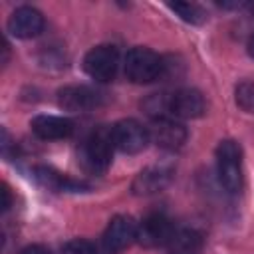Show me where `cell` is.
I'll list each match as a JSON object with an SVG mask.
<instances>
[{"mask_svg": "<svg viewBox=\"0 0 254 254\" xmlns=\"http://www.w3.org/2000/svg\"><path fill=\"white\" fill-rule=\"evenodd\" d=\"M113 147L115 145H113L111 129L99 127L79 147V163H81V167L87 173H93V175L105 173L109 163H111Z\"/></svg>", "mask_w": 254, "mask_h": 254, "instance_id": "cell-1", "label": "cell"}, {"mask_svg": "<svg viewBox=\"0 0 254 254\" xmlns=\"http://www.w3.org/2000/svg\"><path fill=\"white\" fill-rule=\"evenodd\" d=\"M218 181L228 192H236L242 187V149L236 141H220L216 149Z\"/></svg>", "mask_w": 254, "mask_h": 254, "instance_id": "cell-2", "label": "cell"}, {"mask_svg": "<svg viewBox=\"0 0 254 254\" xmlns=\"http://www.w3.org/2000/svg\"><path fill=\"white\" fill-rule=\"evenodd\" d=\"M163 60L149 48H133L125 56V75L133 83H151L163 73Z\"/></svg>", "mask_w": 254, "mask_h": 254, "instance_id": "cell-3", "label": "cell"}, {"mask_svg": "<svg viewBox=\"0 0 254 254\" xmlns=\"http://www.w3.org/2000/svg\"><path fill=\"white\" fill-rule=\"evenodd\" d=\"M119 67V52L115 46L101 44L91 48L83 58V69L85 73L95 81H111L117 75Z\"/></svg>", "mask_w": 254, "mask_h": 254, "instance_id": "cell-4", "label": "cell"}, {"mask_svg": "<svg viewBox=\"0 0 254 254\" xmlns=\"http://www.w3.org/2000/svg\"><path fill=\"white\" fill-rule=\"evenodd\" d=\"M135 240H137V222L127 214L113 216L101 236V252L117 254Z\"/></svg>", "mask_w": 254, "mask_h": 254, "instance_id": "cell-5", "label": "cell"}, {"mask_svg": "<svg viewBox=\"0 0 254 254\" xmlns=\"http://www.w3.org/2000/svg\"><path fill=\"white\" fill-rule=\"evenodd\" d=\"M113 145L129 155L141 153L149 143V131L137 119H121L111 127Z\"/></svg>", "mask_w": 254, "mask_h": 254, "instance_id": "cell-6", "label": "cell"}, {"mask_svg": "<svg viewBox=\"0 0 254 254\" xmlns=\"http://www.w3.org/2000/svg\"><path fill=\"white\" fill-rule=\"evenodd\" d=\"M173 230V224L163 214H149L137 224V242L145 248L167 246Z\"/></svg>", "mask_w": 254, "mask_h": 254, "instance_id": "cell-7", "label": "cell"}, {"mask_svg": "<svg viewBox=\"0 0 254 254\" xmlns=\"http://www.w3.org/2000/svg\"><path fill=\"white\" fill-rule=\"evenodd\" d=\"M44 30V16L32 6H20L8 18V32L16 38H36Z\"/></svg>", "mask_w": 254, "mask_h": 254, "instance_id": "cell-8", "label": "cell"}, {"mask_svg": "<svg viewBox=\"0 0 254 254\" xmlns=\"http://www.w3.org/2000/svg\"><path fill=\"white\" fill-rule=\"evenodd\" d=\"M206 111V101L200 91L185 87L169 95V113L181 119H194Z\"/></svg>", "mask_w": 254, "mask_h": 254, "instance_id": "cell-9", "label": "cell"}, {"mask_svg": "<svg viewBox=\"0 0 254 254\" xmlns=\"http://www.w3.org/2000/svg\"><path fill=\"white\" fill-rule=\"evenodd\" d=\"M149 137L157 147L175 151V149H181L183 143L187 141V129L169 117H161L153 121V127L149 129Z\"/></svg>", "mask_w": 254, "mask_h": 254, "instance_id": "cell-10", "label": "cell"}, {"mask_svg": "<svg viewBox=\"0 0 254 254\" xmlns=\"http://www.w3.org/2000/svg\"><path fill=\"white\" fill-rule=\"evenodd\" d=\"M173 179V169L165 165H153L143 169L135 181H133V192L135 194H155L163 190Z\"/></svg>", "mask_w": 254, "mask_h": 254, "instance_id": "cell-11", "label": "cell"}, {"mask_svg": "<svg viewBox=\"0 0 254 254\" xmlns=\"http://www.w3.org/2000/svg\"><path fill=\"white\" fill-rule=\"evenodd\" d=\"M58 103L67 111H87L99 103V93L85 85H65L58 91Z\"/></svg>", "mask_w": 254, "mask_h": 254, "instance_id": "cell-12", "label": "cell"}, {"mask_svg": "<svg viewBox=\"0 0 254 254\" xmlns=\"http://www.w3.org/2000/svg\"><path fill=\"white\" fill-rule=\"evenodd\" d=\"M30 125L32 131L46 141L65 139L73 133V123L67 117H58V115H36Z\"/></svg>", "mask_w": 254, "mask_h": 254, "instance_id": "cell-13", "label": "cell"}, {"mask_svg": "<svg viewBox=\"0 0 254 254\" xmlns=\"http://www.w3.org/2000/svg\"><path fill=\"white\" fill-rule=\"evenodd\" d=\"M167 248L171 254H198L202 248V238L196 230L190 228H179L173 230Z\"/></svg>", "mask_w": 254, "mask_h": 254, "instance_id": "cell-14", "label": "cell"}, {"mask_svg": "<svg viewBox=\"0 0 254 254\" xmlns=\"http://www.w3.org/2000/svg\"><path fill=\"white\" fill-rule=\"evenodd\" d=\"M36 173H38V175H36L38 181H40L44 187H50V189H54V190H79V189H85V185L73 183V181H69V179L62 177L60 173H56V171H52V169H46V167L38 169Z\"/></svg>", "mask_w": 254, "mask_h": 254, "instance_id": "cell-15", "label": "cell"}, {"mask_svg": "<svg viewBox=\"0 0 254 254\" xmlns=\"http://www.w3.org/2000/svg\"><path fill=\"white\" fill-rule=\"evenodd\" d=\"M171 8H173L183 20H187V22H190V24H200V22L204 20V12H202L196 4L175 2V4H171Z\"/></svg>", "mask_w": 254, "mask_h": 254, "instance_id": "cell-16", "label": "cell"}, {"mask_svg": "<svg viewBox=\"0 0 254 254\" xmlns=\"http://www.w3.org/2000/svg\"><path fill=\"white\" fill-rule=\"evenodd\" d=\"M143 107H145V111H147L151 117L161 119V117H165V113L169 111V97H165L163 93H155V95H151V97L143 103Z\"/></svg>", "mask_w": 254, "mask_h": 254, "instance_id": "cell-17", "label": "cell"}, {"mask_svg": "<svg viewBox=\"0 0 254 254\" xmlns=\"http://www.w3.org/2000/svg\"><path fill=\"white\" fill-rule=\"evenodd\" d=\"M62 254H97V250L93 248L91 242L81 240V238H75V240H69V242L64 246Z\"/></svg>", "mask_w": 254, "mask_h": 254, "instance_id": "cell-18", "label": "cell"}, {"mask_svg": "<svg viewBox=\"0 0 254 254\" xmlns=\"http://www.w3.org/2000/svg\"><path fill=\"white\" fill-rule=\"evenodd\" d=\"M236 101H238L244 109H254V85H252V83L240 85L238 91H236Z\"/></svg>", "mask_w": 254, "mask_h": 254, "instance_id": "cell-19", "label": "cell"}, {"mask_svg": "<svg viewBox=\"0 0 254 254\" xmlns=\"http://www.w3.org/2000/svg\"><path fill=\"white\" fill-rule=\"evenodd\" d=\"M20 254H50V250L44 248V246H40V244H30V246L22 248Z\"/></svg>", "mask_w": 254, "mask_h": 254, "instance_id": "cell-20", "label": "cell"}, {"mask_svg": "<svg viewBox=\"0 0 254 254\" xmlns=\"http://www.w3.org/2000/svg\"><path fill=\"white\" fill-rule=\"evenodd\" d=\"M2 210H8L10 208V190H8V187H2Z\"/></svg>", "mask_w": 254, "mask_h": 254, "instance_id": "cell-21", "label": "cell"}, {"mask_svg": "<svg viewBox=\"0 0 254 254\" xmlns=\"http://www.w3.org/2000/svg\"><path fill=\"white\" fill-rule=\"evenodd\" d=\"M248 54H250V58H254V36L248 40Z\"/></svg>", "mask_w": 254, "mask_h": 254, "instance_id": "cell-22", "label": "cell"}]
</instances>
